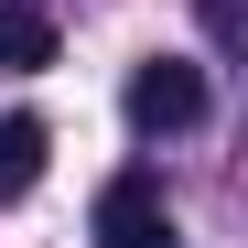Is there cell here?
Wrapping results in <instances>:
<instances>
[{
    "label": "cell",
    "instance_id": "6da1fadb",
    "mask_svg": "<svg viewBox=\"0 0 248 248\" xmlns=\"http://www.w3.org/2000/svg\"><path fill=\"white\" fill-rule=\"evenodd\" d=\"M194 119H205V76L184 54H151L130 76V130H194Z\"/></svg>",
    "mask_w": 248,
    "mask_h": 248
},
{
    "label": "cell",
    "instance_id": "3957f363",
    "mask_svg": "<svg viewBox=\"0 0 248 248\" xmlns=\"http://www.w3.org/2000/svg\"><path fill=\"white\" fill-rule=\"evenodd\" d=\"M44 151H54V130H44L32 108H11V119H0V205L44 184Z\"/></svg>",
    "mask_w": 248,
    "mask_h": 248
},
{
    "label": "cell",
    "instance_id": "7a4b0ae2",
    "mask_svg": "<svg viewBox=\"0 0 248 248\" xmlns=\"http://www.w3.org/2000/svg\"><path fill=\"white\" fill-rule=\"evenodd\" d=\"M97 248H173V216H162V184H151V173H108V194H97Z\"/></svg>",
    "mask_w": 248,
    "mask_h": 248
},
{
    "label": "cell",
    "instance_id": "277c9868",
    "mask_svg": "<svg viewBox=\"0 0 248 248\" xmlns=\"http://www.w3.org/2000/svg\"><path fill=\"white\" fill-rule=\"evenodd\" d=\"M0 65H22V76L54 65V22L32 11V0H0Z\"/></svg>",
    "mask_w": 248,
    "mask_h": 248
}]
</instances>
